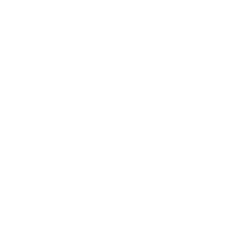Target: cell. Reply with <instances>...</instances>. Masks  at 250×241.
<instances>
[]
</instances>
